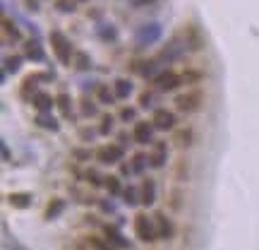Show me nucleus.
Returning <instances> with one entry per match:
<instances>
[{"label": "nucleus", "instance_id": "49530a36", "mask_svg": "<svg viewBox=\"0 0 259 250\" xmlns=\"http://www.w3.org/2000/svg\"><path fill=\"white\" fill-rule=\"evenodd\" d=\"M82 3H84V0H82Z\"/></svg>", "mask_w": 259, "mask_h": 250}, {"label": "nucleus", "instance_id": "58836bf2", "mask_svg": "<svg viewBox=\"0 0 259 250\" xmlns=\"http://www.w3.org/2000/svg\"><path fill=\"white\" fill-rule=\"evenodd\" d=\"M137 118V111L135 109H122L120 111V120H125V123H127V120H135Z\"/></svg>", "mask_w": 259, "mask_h": 250}, {"label": "nucleus", "instance_id": "6ab92c4d", "mask_svg": "<svg viewBox=\"0 0 259 250\" xmlns=\"http://www.w3.org/2000/svg\"><path fill=\"white\" fill-rule=\"evenodd\" d=\"M192 140H194V130H192V128H185V130L175 132V144H178V147H183V149L192 147Z\"/></svg>", "mask_w": 259, "mask_h": 250}, {"label": "nucleus", "instance_id": "4c0bfd02", "mask_svg": "<svg viewBox=\"0 0 259 250\" xmlns=\"http://www.w3.org/2000/svg\"><path fill=\"white\" fill-rule=\"evenodd\" d=\"M115 209H118V207L113 205L110 200H101V212H103V214H115Z\"/></svg>", "mask_w": 259, "mask_h": 250}, {"label": "nucleus", "instance_id": "aec40b11", "mask_svg": "<svg viewBox=\"0 0 259 250\" xmlns=\"http://www.w3.org/2000/svg\"><path fill=\"white\" fill-rule=\"evenodd\" d=\"M147 166H151V159L144 152H140V154H135V156H132V171H135V174H144V169H147Z\"/></svg>", "mask_w": 259, "mask_h": 250}, {"label": "nucleus", "instance_id": "7c9ffc66", "mask_svg": "<svg viewBox=\"0 0 259 250\" xmlns=\"http://www.w3.org/2000/svg\"><path fill=\"white\" fill-rule=\"evenodd\" d=\"M96 113H98L96 104H94V101H89V99H84V101H82V116H84V118H94Z\"/></svg>", "mask_w": 259, "mask_h": 250}, {"label": "nucleus", "instance_id": "c03bdc74", "mask_svg": "<svg viewBox=\"0 0 259 250\" xmlns=\"http://www.w3.org/2000/svg\"><path fill=\"white\" fill-rule=\"evenodd\" d=\"M3 159H5V161H10V149H8V144H5V142H3Z\"/></svg>", "mask_w": 259, "mask_h": 250}, {"label": "nucleus", "instance_id": "0eeeda50", "mask_svg": "<svg viewBox=\"0 0 259 250\" xmlns=\"http://www.w3.org/2000/svg\"><path fill=\"white\" fill-rule=\"evenodd\" d=\"M151 123L156 125V130H173L178 120H175V113H173V111L159 109L156 113H154V118H151Z\"/></svg>", "mask_w": 259, "mask_h": 250}, {"label": "nucleus", "instance_id": "a211bd4d", "mask_svg": "<svg viewBox=\"0 0 259 250\" xmlns=\"http://www.w3.org/2000/svg\"><path fill=\"white\" fill-rule=\"evenodd\" d=\"M8 202H10L15 209H27V207L32 205V195L29 193H12L8 197Z\"/></svg>", "mask_w": 259, "mask_h": 250}, {"label": "nucleus", "instance_id": "6e6552de", "mask_svg": "<svg viewBox=\"0 0 259 250\" xmlns=\"http://www.w3.org/2000/svg\"><path fill=\"white\" fill-rule=\"evenodd\" d=\"M154 130H156V125H154V123L142 120V123H137V125H135L132 137L140 142V144H151V140H154Z\"/></svg>", "mask_w": 259, "mask_h": 250}, {"label": "nucleus", "instance_id": "a18cd8bd", "mask_svg": "<svg viewBox=\"0 0 259 250\" xmlns=\"http://www.w3.org/2000/svg\"><path fill=\"white\" fill-rule=\"evenodd\" d=\"M118 140H120V144H125V142H130V135H127V132H120Z\"/></svg>", "mask_w": 259, "mask_h": 250}, {"label": "nucleus", "instance_id": "ea45409f", "mask_svg": "<svg viewBox=\"0 0 259 250\" xmlns=\"http://www.w3.org/2000/svg\"><path fill=\"white\" fill-rule=\"evenodd\" d=\"M24 5H27V10L29 12H39V8H41L39 0H24Z\"/></svg>", "mask_w": 259, "mask_h": 250}, {"label": "nucleus", "instance_id": "c9c22d12", "mask_svg": "<svg viewBox=\"0 0 259 250\" xmlns=\"http://www.w3.org/2000/svg\"><path fill=\"white\" fill-rule=\"evenodd\" d=\"M140 106H142V109H154V94L144 92V94L140 97Z\"/></svg>", "mask_w": 259, "mask_h": 250}, {"label": "nucleus", "instance_id": "9d476101", "mask_svg": "<svg viewBox=\"0 0 259 250\" xmlns=\"http://www.w3.org/2000/svg\"><path fill=\"white\" fill-rule=\"evenodd\" d=\"M137 36H140L142 44H154V41H159V39H161V27H159L156 22H154V24H144Z\"/></svg>", "mask_w": 259, "mask_h": 250}, {"label": "nucleus", "instance_id": "c756f323", "mask_svg": "<svg viewBox=\"0 0 259 250\" xmlns=\"http://www.w3.org/2000/svg\"><path fill=\"white\" fill-rule=\"evenodd\" d=\"M86 181L94 185V188H98V185H106V178L98 174L96 169H89V171H86Z\"/></svg>", "mask_w": 259, "mask_h": 250}, {"label": "nucleus", "instance_id": "f03ea898", "mask_svg": "<svg viewBox=\"0 0 259 250\" xmlns=\"http://www.w3.org/2000/svg\"><path fill=\"white\" fill-rule=\"evenodd\" d=\"M135 233H137V238L144 240V243H154V240L159 238V226H156V221H151L147 214H137V217H135Z\"/></svg>", "mask_w": 259, "mask_h": 250}, {"label": "nucleus", "instance_id": "f8f14e48", "mask_svg": "<svg viewBox=\"0 0 259 250\" xmlns=\"http://www.w3.org/2000/svg\"><path fill=\"white\" fill-rule=\"evenodd\" d=\"M149 159H151V166H154V169H163V166H166V161H168V147H166V142H156L154 154H151Z\"/></svg>", "mask_w": 259, "mask_h": 250}, {"label": "nucleus", "instance_id": "cd10ccee", "mask_svg": "<svg viewBox=\"0 0 259 250\" xmlns=\"http://www.w3.org/2000/svg\"><path fill=\"white\" fill-rule=\"evenodd\" d=\"M75 67H77V70H82V72H84V70H89V67H91V58H89L86 53H82V51H79V53H75Z\"/></svg>", "mask_w": 259, "mask_h": 250}, {"label": "nucleus", "instance_id": "423d86ee", "mask_svg": "<svg viewBox=\"0 0 259 250\" xmlns=\"http://www.w3.org/2000/svg\"><path fill=\"white\" fill-rule=\"evenodd\" d=\"M122 156H125L122 144H110V147H103V149L96 154V159L101 163H120V161H122Z\"/></svg>", "mask_w": 259, "mask_h": 250}, {"label": "nucleus", "instance_id": "1a4fd4ad", "mask_svg": "<svg viewBox=\"0 0 259 250\" xmlns=\"http://www.w3.org/2000/svg\"><path fill=\"white\" fill-rule=\"evenodd\" d=\"M32 104L36 106L39 113H51V109L55 106V99L51 94H46V92H36L32 97Z\"/></svg>", "mask_w": 259, "mask_h": 250}, {"label": "nucleus", "instance_id": "b1692460", "mask_svg": "<svg viewBox=\"0 0 259 250\" xmlns=\"http://www.w3.org/2000/svg\"><path fill=\"white\" fill-rule=\"evenodd\" d=\"M63 209H65V202H63V200H53V202L48 205V209H46V219L60 217V214H63Z\"/></svg>", "mask_w": 259, "mask_h": 250}, {"label": "nucleus", "instance_id": "f257e3e1", "mask_svg": "<svg viewBox=\"0 0 259 250\" xmlns=\"http://www.w3.org/2000/svg\"><path fill=\"white\" fill-rule=\"evenodd\" d=\"M51 46H53L55 58L60 60V65H70L75 60V46L63 32H51Z\"/></svg>", "mask_w": 259, "mask_h": 250}, {"label": "nucleus", "instance_id": "bb28decb", "mask_svg": "<svg viewBox=\"0 0 259 250\" xmlns=\"http://www.w3.org/2000/svg\"><path fill=\"white\" fill-rule=\"evenodd\" d=\"M106 188H108V193H110V195H120V193H122V185H120L118 176H108V178H106Z\"/></svg>", "mask_w": 259, "mask_h": 250}, {"label": "nucleus", "instance_id": "72a5a7b5", "mask_svg": "<svg viewBox=\"0 0 259 250\" xmlns=\"http://www.w3.org/2000/svg\"><path fill=\"white\" fill-rule=\"evenodd\" d=\"M3 27H5V34H8V36H12V41H20V39H22L20 29H17L10 20H5V22H3Z\"/></svg>", "mask_w": 259, "mask_h": 250}, {"label": "nucleus", "instance_id": "a19ab883", "mask_svg": "<svg viewBox=\"0 0 259 250\" xmlns=\"http://www.w3.org/2000/svg\"><path fill=\"white\" fill-rule=\"evenodd\" d=\"M79 137H82L84 142H91L94 137H96V130H86V128H84V130L79 132Z\"/></svg>", "mask_w": 259, "mask_h": 250}, {"label": "nucleus", "instance_id": "f704fd0d", "mask_svg": "<svg viewBox=\"0 0 259 250\" xmlns=\"http://www.w3.org/2000/svg\"><path fill=\"white\" fill-rule=\"evenodd\" d=\"M101 39H103V41H115V39H118V32H115V27H113V24H108V27H101Z\"/></svg>", "mask_w": 259, "mask_h": 250}, {"label": "nucleus", "instance_id": "f3484780", "mask_svg": "<svg viewBox=\"0 0 259 250\" xmlns=\"http://www.w3.org/2000/svg\"><path fill=\"white\" fill-rule=\"evenodd\" d=\"M36 125L43 128V130H51V132L60 130V123H58L53 116H48V113H39V116H36Z\"/></svg>", "mask_w": 259, "mask_h": 250}, {"label": "nucleus", "instance_id": "393cba45", "mask_svg": "<svg viewBox=\"0 0 259 250\" xmlns=\"http://www.w3.org/2000/svg\"><path fill=\"white\" fill-rule=\"evenodd\" d=\"M161 60H147V63H142L140 67V75L142 77H149V79H154L156 77V65H159Z\"/></svg>", "mask_w": 259, "mask_h": 250}, {"label": "nucleus", "instance_id": "5701e85b", "mask_svg": "<svg viewBox=\"0 0 259 250\" xmlns=\"http://www.w3.org/2000/svg\"><path fill=\"white\" fill-rule=\"evenodd\" d=\"M130 94H132V82H130V79H118V82H115V97L127 99Z\"/></svg>", "mask_w": 259, "mask_h": 250}, {"label": "nucleus", "instance_id": "c85d7f7f", "mask_svg": "<svg viewBox=\"0 0 259 250\" xmlns=\"http://www.w3.org/2000/svg\"><path fill=\"white\" fill-rule=\"evenodd\" d=\"M3 65H5V72H12V75H15V72L20 70V65H22V55H12V58H5V63H3Z\"/></svg>", "mask_w": 259, "mask_h": 250}, {"label": "nucleus", "instance_id": "79ce46f5", "mask_svg": "<svg viewBox=\"0 0 259 250\" xmlns=\"http://www.w3.org/2000/svg\"><path fill=\"white\" fill-rule=\"evenodd\" d=\"M151 3H156V0H130L132 8H144V5H151Z\"/></svg>", "mask_w": 259, "mask_h": 250}, {"label": "nucleus", "instance_id": "2f4dec72", "mask_svg": "<svg viewBox=\"0 0 259 250\" xmlns=\"http://www.w3.org/2000/svg\"><path fill=\"white\" fill-rule=\"evenodd\" d=\"M55 8H58L60 12H65V15H72V12L77 10V3L75 0H58Z\"/></svg>", "mask_w": 259, "mask_h": 250}, {"label": "nucleus", "instance_id": "a878e982", "mask_svg": "<svg viewBox=\"0 0 259 250\" xmlns=\"http://www.w3.org/2000/svg\"><path fill=\"white\" fill-rule=\"evenodd\" d=\"M113 125H115V118H113L110 113H106V116H101V128H98V132H101V135H110V132H113Z\"/></svg>", "mask_w": 259, "mask_h": 250}, {"label": "nucleus", "instance_id": "dca6fc26", "mask_svg": "<svg viewBox=\"0 0 259 250\" xmlns=\"http://www.w3.org/2000/svg\"><path fill=\"white\" fill-rule=\"evenodd\" d=\"M24 55H27L29 60H34V63H41L46 53H43L41 44H39L36 39H32V41H27V51H24Z\"/></svg>", "mask_w": 259, "mask_h": 250}, {"label": "nucleus", "instance_id": "39448f33", "mask_svg": "<svg viewBox=\"0 0 259 250\" xmlns=\"http://www.w3.org/2000/svg\"><path fill=\"white\" fill-rule=\"evenodd\" d=\"M183 82H185V77L175 75V72H171V70H166V72L154 77V87L159 89V92H173L175 87H180Z\"/></svg>", "mask_w": 259, "mask_h": 250}, {"label": "nucleus", "instance_id": "2eb2a0df", "mask_svg": "<svg viewBox=\"0 0 259 250\" xmlns=\"http://www.w3.org/2000/svg\"><path fill=\"white\" fill-rule=\"evenodd\" d=\"M156 226H159V236L161 238H173L175 228H173V221L166 214H156Z\"/></svg>", "mask_w": 259, "mask_h": 250}, {"label": "nucleus", "instance_id": "e433bc0d", "mask_svg": "<svg viewBox=\"0 0 259 250\" xmlns=\"http://www.w3.org/2000/svg\"><path fill=\"white\" fill-rule=\"evenodd\" d=\"M72 156H75V159H79V161H89V159H91V149H75V152H72Z\"/></svg>", "mask_w": 259, "mask_h": 250}, {"label": "nucleus", "instance_id": "37998d69", "mask_svg": "<svg viewBox=\"0 0 259 250\" xmlns=\"http://www.w3.org/2000/svg\"><path fill=\"white\" fill-rule=\"evenodd\" d=\"M130 174H135V171H132V166H127V163L120 161V176H130Z\"/></svg>", "mask_w": 259, "mask_h": 250}, {"label": "nucleus", "instance_id": "20e7f679", "mask_svg": "<svg viewBox=\"0 0 259 250\" xmlns=\"http://www.w3.org/2000/svg\"><path fill=\"white\" fill-rule=\"evenodd\" d=\"M175 106L178 111H183V113H192L202 106V92L199 89H192V92H185L180 97H175Z\"/></svg>", "mask_w": 259, "mask_h": 250}, {"label": "nucleus", "instance_id": "7ed1b4c3", "mask_svg": "<svg viewBox=\"0 0 259 250\" xmlns=\"http://www.w3.org/2000/svg\"><path fill=\"white\" fill-rule=\"evenodd\" d=\"M185 51H187V41L180 39V36H175V39H171V41L166 44V48H163L161 55H159V60H161V63H173V60H178Z\"/></svg>", "mask_w": 259, "mask_h": 250}, {"label": "nucleus", "instance_id": "ddd939ff", "mask_svg": "<svg viewBox=\"0 0 259 250\" xmlns=\"http://www.w3.org/2000/svg\"><path fill=\"white\" fill-rule=\"evenodd\" d=\"M103 231H106V238L110 245H115V248H130V240L122 238L118 226H103Z\"/></svg>", "mask_w": 259, "mask_h": 250}, {"label": "nucleus", "instance_id": "473e14b6", "mask_svg": "<svg viewBox=\"0 0 259 250\" xmlns=\"http://www.w3.org/2000/svg\"><path fill=\"white\" fill-rule=\"evenodd\" d=\"M115 99H118V97H115V94H113L108 87H98V101H101V104H113Z\"/></svg>", "mask_w": 259, "mask_h": 250}, {"label": "nucleus", "instance_id": "4be33fe9", "mask_svg": "<svg viewBox=\"0 0 259 250\" xmlns=\"http://www.w3.org/2000/svg\"><path fill=\"white\" fill-rule=\"evenodd\" d=\"M122 197H125V205H130V207L142 205V197H140V193H137L135 185H127V188L122 190Z\"/></svg>", "mask_w": 259, "mask_h": 250}, {"label": "nucleus", "instance_id": "412c9836", "mask_svg": "<svg viewBox=\"0 0 259 250\" xmlns=\"http://www.w3.org/2000/svg\"><path fill=\"white\" fill-rule=\"evenodd\" d=\"M55 106L65 113V118H70V109H72V99H70V94L67 92H60L58 97H55Z\"/></svg>", "mask_w": 259, "mask_h": 250}, {"label": "nucleus", "instance_id": "4468645a", "mask_svg": "<svg viewBox=\"0 0 259 250\" xmlns=\"http://www.w3.org/2000/svg\"><path fill=\"white\" fill-rule=\"evenodd\" d=\"M185 41H187L190 51H202V46H204V39H202V34L197 32V27H190L185 32Z\"/></svg>", "mask_w": 259, "mask_h": 250}, {"label": "nucleus", "instance_id": "9b49d317", "mask_svg": "<svg viewBox=\"0 0 259 250\" xmlns=\"http://www.w3.org/2000/svg\"><path fill=\"white\" fill-rule=\"evenodd\" d=\"M142 205L144 207H154L156 205V181L147 178L142 185Z\"/></svg>", "mask_w": 259, "mask_h": 250}]
</instances>
